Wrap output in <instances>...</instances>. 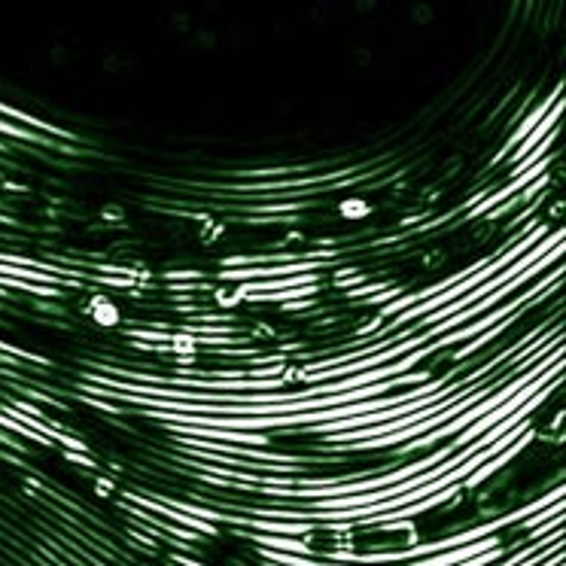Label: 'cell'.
Instances as JSON below:
<instances>
[{
	"instance_id": "cell-3",
	"label": "cell",
	"mask_w": 566,
	"mask_h": 566,
	"mask_svg": "<svg viewBox=\"0 0 566 566\" xmlns=\"http://www.w3.org/2000/svg\"><path fill=\"white\" fill-rule=\"evenodd\" d=\"M0 132H3V135H10V137H22V140H38V137L31 135V132H25L22 125L7 123V119H0Z\"/></svg>"
},
{
	"instance_id": "cell-1",
	"label": "cell",
	"mask_w": 566,
	"mask_h": 566,
	"mask_svg": "<svg viewBox=\"0 0 566 566\" xmlns=\"http://www.w3.org/2000/svg\"><path fill=\"white\" fill-rule=\"evenodd\" d=\"M88 317L98 323V326H107V329H111V326H119V321H123V317H119V308H116L107 296L92 298Z\"/></svg>"
},
{
	"instance_id": "cell-4",
	"label": "cell",
	"mask_w": 566,
	"mask_h": 566,
	"mask_svg": "<svg viewBox=\"0 0 566 566\" xmlns=\"http://www.w3.org/2000/svg\"><path fill=\"white\" fill-rule=\"evenodd\" d=\"M0 149H3V147H0Z\"/></svg>"
},
{
	"instance_id": "cell-2",
	"label": "cell",
	"mask_w": 566,
	"mask_h": 566,
	"mask_svg": "<svg viewBox=\"0 0 566 566\" xmlns=\"http://www.w3.org/2000/svg\"><path fill=\"white\" fill-rule=\"evenodd\" d=\"M369 210L371 208L366 205V201H359V198H347L345 205H342V217H347V220H363Z\"/></svg>"
}]
</instances>
